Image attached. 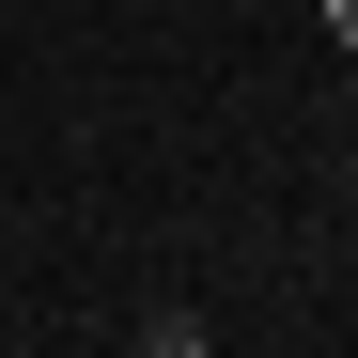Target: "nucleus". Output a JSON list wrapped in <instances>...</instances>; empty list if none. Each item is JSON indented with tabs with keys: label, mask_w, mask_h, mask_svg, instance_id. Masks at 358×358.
Returning <instances> with one entry per match:
<instances>
[{
	"label": "nucleus",
	"mask_w": 358,
	"mask_h": 358,
	"mask_svg": "<svg viewBox=\"0 0 358 358\" xmlns=\"http://www.w3.org/2000/svg\"><path fill=\"white\" fill-rule=\"evenodd\" d=\"M141 358H203V312H141Z\"/></svg>",
	"instance_id": "nucleus-1"
},
{
	"label": "nucleus",
	"mask_w": 358,
	"mask_h": 358,
	"mask_svg": "<svg viewBox=\"0 0 358 358\" xmlns=\"http://www.w3.org/2000/svg\"><path fill=\"white\" fill-rule=\"evenodd\" d=\"M327 31H343V47H358V0H327Z\"/></svg>",
	"instance_id": "nucleus-2"
}]
</instances>
